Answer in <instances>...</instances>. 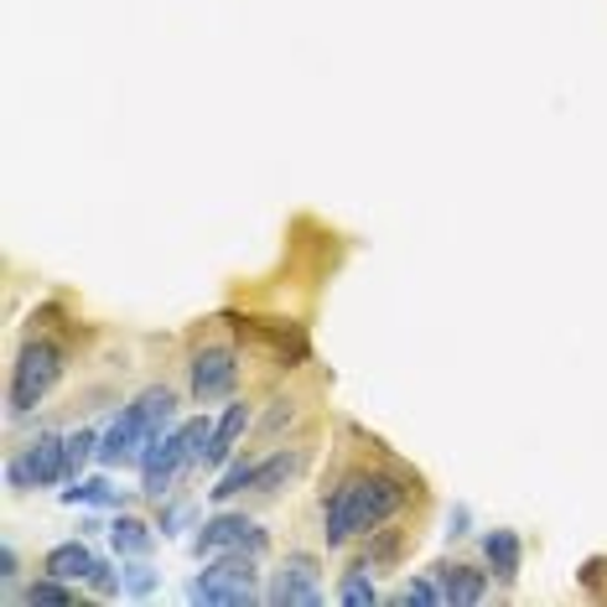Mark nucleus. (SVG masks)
Wrapping results in <instances>:
<instances>
[{
    "label": "nucleus",
    "mask_w": 607,
    "mask_h": 607,
    "mask_svg": "<svg viewBox=\"0 0 607 607\" xmlns=\"http://www.w3.org/2000/svg\"><path fill=\"white\" fill-rule=\"evenodd\" d=\"M410 499V483L395 478V472H354V478H343L322 509V540H327V551L337 545H348L354 535H369L379 530L385 520H395Z\"/></svg>",
    "instance_id": "1"
},
{
    "label": "nucleus",
    "mask_w": 607,
    "mask_h": 607,
    "mask_svg": "<svg viewBox=\"0 0 607 607\" xmlns=\"http://www.w3.org/2000/svg\"><path fill=\"white\" fill-rule=\"evenodd\" d=\"M192 603H208V607H250L260 603V572H254L250 551H223L208 572H198V582L187 587Z\"/></svg>",
    "instance_id": "2"
},
{
    "label": "nucleus",
    "mask_w": 607,
    "mask_h": 607,
    "mask_svg": "<svg viewBox=\"0 0 607 607\" xmlns=\"http://www.w3.org/2000/svg\"><path fill=\"white\" fill-rule=\"evenodd\" d=\"M57 374H63V354H57L52 343H36V337H32V343L21 348L17 369H11V410H17V416L36 410L42 395L57 385Z\"/></svg>",
    "instance_id": "3"
},
{
    "label": "nucleus",
    "mask_w": 607,
    "mask_h": 607,
    "mask_svg": "<svg viewBox=\"0 0 607 607\" xmlns=\"http://www.w3.org/2000/svg\"><path fill=\"white\" fill-rule=\"evenodd\" d=\"M57 478H67V441L57 437H36L27 452L6 468V483L11 489H42V483H57Z\"/></svg>",
    "instance_id": "4"
},
{
    "label": "nucleus",
    "mask_w": 607,
    "mask_h": 607,
    "mask_svg": "<svg viewBox=\"0 0 607 607\" xmlns=\"http://www.w3.org/2000/svg\"><path fill=\"white\" fill-rule=\"evenodd\" d=\"M192 551H198V556H223V551H250V556H260V551H265V530L254 520H244V514H219V520H208L198 530Z\"/></svg>",
    "instance_id": "5"
},
{
    "label": "nucleus",
    "mask_w": 607,
    "mask_h": 607,
    "mask_svg": "<svg viewBox=\"0 0 607 607\" xmlns=\"http://www.w3.org/2000/svg\"><path fill=\"white\" fill-rule=\"evenodd\" d=\"M187 374H192V400H202V405L223 400L239 385V358H234V348H198Z\"/></svg>",
    "instance_id": "6"
},
{
    "label": "nucleus",
    "mask_w": 607,
    "mask_h": 607,
    "mask_svg": "<svg viewBox=\"0 0 607 607\" xmlns=\"http://www.w3.org/2000/svg\"><path fill=\"white\" fill-rule=\"evenodd\" d=\"M265 603H275V607H317L322 603L317 561L312 556H286V566H281L275 582L265 587Z\"/></svg>",
    "instance_id": "7"
},
{
    "label": "nucleus",
    "mask_w": 607,
    "mask_h": 607,
    "mask_svg": "<svg viewBox=\"0 0 607 607\" xmlns=\"http://www.w3.org/2000/svg\"><path fill=\"white\" fill-rule=\"evenodd\" d=\"M146 447H151L146 426L135 421V410H125V416H119V421L100 437V462H104V468H125V462H140Z\"/></svg>",
    "instance_id": "8"
},
{
    "label": "nucleus",
    "mask_w": 607,
    "mask_h": 607,
    "mask_svg": "<svg viewBox=\"0 0 607 607\" xmlns=\"http://www.w3.org/2000/svg\"><path fill=\"white\" fill-rule=\"evenodd\" d=\"M244 426H250V405L244 400H234L229 410H223V421L213 426V441H208V468H219V462H229L234 457V447H239V437H244Z\"/></svg>",
    "instance_id": "9"
},
{
    "label": "nucleus",
    "mask_w": 607,
    "mask_h": 607,
    "mask_svg": "<svg viewBox=\"0 0 607 607\" xmlns=\"http://www.w3.org/2000/svg\"><path fill=\"white\" fill-rule=\"evenodd\" d=\"M130 410H135V421L146 426V437L161 441V431H167V426L177 421V395H171L167 385H161V389H146V395H140V400H135Z\"/></svg>",
    "instance_id": "10"
},
{
    "label": "nucleus",
    "mask_w": 607,
    "mask_h": 607,
    "mask_svg": "<svg viewBox=\"0 0 607 607\" xmlns=\"http://www.w3.org/2000/svg\"><path fill=\"white\" fill-rule=\"evenodd\" d=\"M437 582H441V603H483V592H489L483 572H472V566H457V561L437 566Z\"/></svg>",
    "instance_id": "11"
},
{
    "label": "nucleus",
    "mask_w": 607,
    "mask_h": 607,
    "mask_svg": "<svg viewBox=\"0 0 607 607\" xmlns=\"http://www.w3.org/2000/svg\"><path fill=\"white\" fill-rule=\"evenodd\" d=\"M42 572L63 576V582H88V572H94V556H88V545L67 540V545H52L48 556H42Z\"/></svg>",
    "instance_id": "12"
},
{
    "label": "nucleus",
    "mask_w": 607,
    "mask_h": 607,
    "mask_svg": "<svg viewBox=\"0 0 607 607\" xmlns=\"http://www.w3.org/2000/svg\"><path fill=\"white\" fill-rule=\"evenodd\" d=\"M483 556H489L499 582H514V576H520V535H514V530H489V535H483Z\"/></svg>",
    "instance_id": "13"
},
{
    "label": "nucleus",
    "mask_w": 607,
    "mask_h": 607,
    "mask_svg": "<svg viewBox=\"0 0 607 607\" xmlns=\"http://www.w3.org/2000/svg\"><path fill=\"white\" fill-rule=\"evenodd\" d=\"M302 462H306V452H275V457H265V462H260V472H254V493H275L281 483H291V478L302 472Z\"/></svg>",
    "instance_id": "14"
},
{
    "label": "nucleus",
    "mask_w": 607,
    "mask_h": 607,
    "mask_svg": "<svg viewBox=\"0 0 607 607\" xmlns=\"http://www.w3.org/2000/svg\"><path fill=\"white\" fill-rule=\"evenodd\" d=\"M109 540H115L119 556H146L156 535H151V524H146V520H130V514H119L115 530H109Z\"/></svg>",
    "instance_id": "15"
},
{
    "label": "nucleus",
    "mask_w": 607,
    "mask_h": 607,
    "mask_svg": "<svg viewBox=\"0 0 607 607\" xmlns=\"http://www.w3.org/2000/svg\"><path fill=\"white\" fill-rule=\"evenodd\" d=\"M337 603H348V607L379 603V592H374V582H369V566H354V572L343 576V587H337Z\"/></svg>",
    "instance_id": "16"
},
{
    "label": "nucleus",
    "mask_w": 607,
    "mask_h": 607,
    "mask_svg": "<svg viewBox=\"0 0 607 607\" xmlns=\"http://www.w3.org/2000/svg\"><path fill=\"white\" fill-rule=\"evenodd\" d=\"M254 472H260V462H250V457H244V462H234V468L219 478V489H208V493H213V499L223 504V499H234V493L254 489Z\"/></svg>",
    "instance_id": "17"
},
{
    "label": "nucleus",
    "mask_w": 607,
    "mask_h": 607,
    "mask_svg": "<svg viewBox=\"0 0 607 607\" xmlns=\"http://www.w3.org/2000/svg\"><path fill=\"white\" fill-rule=\"evenodd\" d=\"M21 603H32V607H73V592L63 587V576H48V582H32Z\"/></svg>",
    "instance_id": "18"
},
{
    "label": "nucleus",
    "mask_w": 607,
    "mask_h": 607,
    "mask_svg": "<svg viewBox=\"0 0 607 607\" xmlns=\"http://www.w3.org/2000/svg\"><path fill=\"white\" fill-rule=\"evenodd\" d=\"M88 457H100V437L94 431H73L67 437V478H79V468H84Z\"/></svg>",
    "instance_id": "19"
},
{
    "label": "nucleus",
    "mask_w": 607,
    "mask_h": 607,
    "mask_svg": "<svg viewBox=\"0 0 607 607\" xmlns=\"http://www.w3.org/2000/svg\"><path fill=\"white\" fill-rule=\"evenodd\" d=\"M63 499L67 504H115V493H109L104 478H88V483H79V489H67Z\"/></svg>",
    "instance_id": "20"
},
{
    "label": "nucleus",
    "mask_w": 607,
    "mask_h": 607,
    "mask_svg": "<svg viewBox=\"0 0 607 607\" xmlns=\"http://www.w3.org/2000/svg\"><path fill=\"white\" fill-rule=\"evenodd\" d=\"M125 592H130V597H151V592H156V572L146 566V561L125 566Z\"/></svg>",
    "instance_id": "21"
},
{
    "label": "nucleus",
    "mask_w": 607,
    "mask_h": 607,
    "mask_svg": "<svg viewBox=\"0 0 607 607\" xmlns=\"http://www.w3.org/2000/svg\"><path fill=\"white\" fill-rule=\"evenodd\" d=\"M119 582H125V576H119L115 566H104V561H94V572H88V587L100 592V597H115V592H119Z\"/></svg>",
    "instance_id": "22"
},
{
    "label": "nucleus",
    "mask_w": 607,
    "mask_h": 607,
    "mask_svg": "<svg viewBox=\"0 0 607 607\" xmlns=\"http://www.w3.org/2000/svg\"><path fill=\"white\" fill-rule=\"evenodd\" d=\"M395 603H431V607H437L441 603V587H437V582H410V587L395 592Z\"/></svg>",
    "instance_id": "23"
},
{
    "label": "nucleus",
    "mask_w": 607,
    "mask_h": 607,
    "mask_svg": "<svg viewBox=\"0 0 607 607\" xmlns=\"http://www.w3.org/2000/svg\"><path fill=\"white\" fill-rule=\"evenodd\" d=\"M17 551H11V545H0V582H17Z\"/></svg>",
    "instance_id": "24"
}]
</instances>
